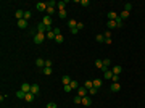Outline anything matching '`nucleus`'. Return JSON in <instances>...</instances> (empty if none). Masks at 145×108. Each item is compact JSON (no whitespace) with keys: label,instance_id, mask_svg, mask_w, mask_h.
I'll list each match as a JSON object with an SVG mask.
<instances>
[{"label":"nucleus","instance_id":"nucleus-27","mask_svg":"<svg viewBox=\"0 0 145 108\" xmlns=\"http://www.w3.org/2000/svg\"><path fill=\"white\" fill-rule=\"evenodd\" d=\"M98 94V89L97 87H92V89H89V95H97Z\"/></svg>","mask_w":145,"mask_h":108},{"label":"nucleus","instance_id":"nucleus-42","mask_svg":"<svg viewBox=\"0 0 145 108\" xmlns=\"http://www.w3.org/2000/svg\"><path fill=\"white\" fill-rule=\"evenodd\" d=\"M45 66L47 68H52V60H45Z\"/></svg>","mask_w":145,"mask_h":108},{"label":"nucleus","instance_id":"nucleus-46","mask_svg":"<svg viewBox=\"0 0 145 108\" xmlns=\"http://www.w3.org/2000/svg\"><path fill=\"white\" fill-rule=\"evenodd\" d=\"M47 5H48V6H55V5H57V3H55V2H53V0H52V2H48V3H47Z\"/></svg>","mask_w":145,"mask_h":108},{"label":"nucleus","instance_id":"nucleus-10","mask_svg":"<svg viewBox=\"0 0 145 108\" xmlns=\"http://www.w3.org/2000/svg\"><path fill=\"white\" fill-rule=\"evenodd\" d=\"M21 90L26 92V94H29L31 92V84H27V82H23L21 84Z\"/></svg>","mask_w":145,"mask_h":108},{"label":"nucleus","instance_id":"nucleus-35","mask_svg":"<svg viewBox=\"0 0 145 108\" xmlns=\"http://www.w3.org/2000/svg\"><path fill=\"white\" fill-rule=\"evenodd\" d=\"M103 61V66H107V68H110V65H111V61H110V58H105V60H102Z\"/></svg>","mask_w":145,"mask_h":108},{"label":"nucleus","instance_id":"nucleus-8","mask_svg":"<svg viewBox=\"0 0 145 108\" xmlns=\"http://www.w3.org/2000/svg\"><path fill=\"white\" fill-rule=\"evenodd\" d=\"M118 16H119V15H116L114 11H110V13H108V15H107L108 21H116V19H118Z\"/></svg>","mask_w":145,"mask_h":108},{"label":"nucleus","instance_id":"nucleus-25","mask_svg":"<svg viewBox=\"0 0 145 108\" xmlns=\"http://www.w3.org/2000/svg\"><path fill=\"white\" fill-rule=\"evenodd\" d=\"M84 87H86V89H92V87H94V81H86L84 82Z\"/></svg>","mask_w":145,"mask_h":108},{"label":"nucleus","instance_id":"nucleus-37","mask_svg":"<svg viewBox=\"0 0 145 108\" xmlns=\"http://www.w3.org/2000/svg\"><path fill=\"white\" fill-rule=\"evenodd\" d=\"M63 89H64V92H66V94H69V92H71V90H73V87H71V86H69V84H68V86H64V87H63Z\"/></svg>","mask_w":145,"mask_h":108},{"label":"nucleus","instance_id":"nucleus-39","mask_svg":"<svg viewBox=\"0 0 145 108\" xmlns=\"http://www.w3.org/2000/svg\"><path fill=\"white\" fill-rule=\"evenodd\" d=\"M81 5L82 6H89L90 5V2H89V0H81Z\"/></svg>","mask_w":145,"mask_h":108},{"label":"nucleus","instance_id":"nucleus-13","mask_svg":"<svg viewBox=\"0 0 145 108\" xmlns=\"http://www.w3.org/2000/svg\"><path fill=\"white\" fill-rule=\"evenodd\" d=\"M18 27H19V29H26L27 27V21L26 19H19V21H18Z\"/></svg>","mask_w":145,"mask_h":108},{"label":"nucleus","instance_id":"nucleus-31","mask_svg":"<svg viewBox=\"0 0 145 108\" xmlns=\"http://www.w3.org/2000/svg\"><path fill=\"white\" fill-rule=\"evenodd\" d=\"M97 42H100V44H105V36H103V34H98V36H97Z\"/></svg>","mask_w":145,"mask_h":108},{"label":"nucleus","instance_id":"nucleus-34","mask_svg":"<svg viewBox=\"0 0 145 108\" xmlns=\"http://www.w3.org/2000/svg\"><path fill=\"white\" fill-rule=\"evenodd\" d=\"M95 66L98 68V70H102V68H103V61H102V60H97V61H95Z\"/></svg>","mask_w":145,"mask_h":108},{"label":"nucleus","instance_id":"nucleus-33","mask_svg":"<svg viewBox=\"0 0 145 108\" xmlns=\"http://www.w3.org/2000/svg\"><path fill=\"white\" fill-rule=\"evenodd\" d=\"M69 86L73 87V89H79V87H81V86H79V82H77V81H71V84H69Z\"/></svg>","mask_w":145,"mask_h":108},{"label":"nucleus","instance_id":"nucleus-12","mask_svg":"<svg viewBox=\"0 0 145 108\" xmlns=\"http://www.w3.org/2000/svg\"><path fill=\"white\" fill-rule=\"evenodd\" d=\"M57 8H58V11H61V10H66V2H64V0L58 2V3H57Z\"/></svg>","mask_w":145,"mask_h":108},{"label":"nucleus","instance_id":"nucleus-21","mask_svg":"<svg viewBox=\"0 0 145 108\" xmlns=\"http://www.w3.org/2000/svg\"><path fill=\"white\" fill-rule=\"evenodd\" d=\"M107 26H108V29H114V27H118V26H116V21H107Z\"/></svg>","mask_w":145,"mask_h":108},{"label":"nucleus","instance_id":"nucleus-30","mask_svg":"<svg viewBox=\"0 0 145 108\" xmlns=\"http://www.w3.org/2000/svg\"><path fill=\"white\" fill-rule=\"evenodd\" d=\"M31 16H32V15H31V11L27 10V11H24V18H23V19H26V21H29V19H31Z\"/></svg>","mask_w":145,"mask_h":108},{"label":"nucleus","instance_id":"nucleus-23","mask_svg":"<svg viewBox=\"0 0 145 108\" xmlns=\"http://www.w3.org/2000/svg\"><path fill=\"white\" fill-rule=\"evenodd\" d=\"M113 74H116V76H118L119 74V73H121V71H123V68H121V66H114V68H113Z\"/></svg>","mask_w":145,"mask_h":108},{"label":"nucleus","instance_id":"nucleus-16","mask_svg":"<svg viewBox=\"0 0 145 108\" xmlns=\"http://www.w3.org/2000/svg\"><path fill=\"white\" fill-rule=\"evenodd\" d=\"M34 97H36V95H34L32 92H29V94H26V98H24V100L31 103V102H34Z\"/></svg>","mask_w":145,"mask_h":108},{"label":"nucleus","instance_id":"nucleus-4","mask_svg":"<svg viewBox=\"0 0 145 108\" xmlns=\"http://www.w3.org/2000/svg\"><path fill=\"white\" fill-rule=\"evenodd\" d=\"M36 8H37L39 11H47L48 5L47 3H44V2H39V3H36Z\"/></svg>","mask_w":145,"mask_h":108},{"label":"nucleus","instance_id":"nucleus-38","mask_svg":"<svg viewBox=\"0 0 145 108\" xmlns=\"http://www.w3.org/2000/svg\"><path fill=\"white\" fill-rule=\"evenodd\" d=\"M116 26H118V27H123V19H121L119 16H118V19H116Z\"/></svg>","mask_w":145,"mask_h":108},{"label":"nucleus","instance_id":"nucleus-47","mask_svg":"<svg viewBox=\"0 0 145 108\" xmlns=\"http://www.w3.org/2000/svg\"><path fill=\"white\" fill-rule=\"evenodd\" d=\"M84 108H87V107H84Z\"/></svg>","mask_w":145,"mask_h":108},{"label":"nucleus","instance_id":"nucleus-45","mask_svg":"<svg viewBox=\"0 0 145 108\" xmlns=\"http://www.w3.org/2000/svg\"><path fill=\"white\" fill-rule=\"evenodd\" d=\"M77 29H79V31L81 29H84V24H82V23H77Z\"/></svg>","mask_w":145,"mask_h":108},{"label":"nucleus","instance_id":"nucleus-20","mask_svg":"<svg viewBox=\"0 0 145 108\" xmlns=\"http://www.w3.org/2000/svg\"><path fill=\"white\" fill-rule=\"evenodd\" d=\"M68 16V11L66 10H61V11H58V18H61V19H64V18Z\"/></svg>","mask_w":145,"mask_h":108},{"label":"nucleus","instance_id":"nucleus-17","mask_svg":"<svg viewBox=\"0 0 145 108\" xmlns=\"http://www.w3.org/2000/svg\"><path fill=\"white\" fill-rule=\"evenodd\" d=\"M68 26H69V31H71V29L77 27V23H76L74 19H68Z\"/></svg>","mask_w":145,"mask_h":108},{"label":"nucleus","instance_id":"nucleus-24","mask_svg":"<svg viewBox=\"0 0 145 108\" xmlns=\"http://www.w3.org/2000/svg\"><path fill=\"white\" fill-rule=\"evenodd\" d=\"M124 11L131 13V11H132V3H124Z\"/></svg>","mask_w":145,"mask_h":108},{"label":"nucleus","instance_id":"nucleus-7","mask_svg":"<svg viewBox=\"0 0 145 108\" xmlns=\"http://www.w3.org/2000/svg\"><path fill=\"white\" fill-rule=\"evenodd\" d=\"M82 105H84V107H90V105H92V98L89 97V95L82 97Z\"/></svg>","mask_w":145,"mask_h":108},{"label":"nucleus","instance_id":"nucleus-29","mask_svg":"<svg viewBox=\"0 0 145 108\" xmlns=\"http://www.w3.org/2000/svg\"><path fill=\"white\" fill-rule=\"evenodd\" d=\"M45 37H47V39H55L57 36H55V32H53V31H48V32L45 34Z\"/></svg>","mask_w":145,"mask_h":108},{"label":"nucleus","instance_id":"nucleus-5","mask_svg":"<svg viewBox=\"0 0 145 108\" xmlns=\"http://www.w3.org/2000/svg\"><path fill=\"white\" fill-rule=\"evenodd\" d=\"M87 94H89V89H86L84 86H81L79 89H77V95H81V97H86Z\"/></svg>","mask_w":145,"mask_h":108},{"label":"nucleus","instance_id":"nucleus-18","mask_svg":"<svg viewBox=\"0 0 145 108\" xmlns=\"http://www.w3.org/2000/svg\"><path fill=\"white\" fill-rule=\"evenodd\" d=\"M102 84H103V81H102V79H94V87L100 89V87H102Z\"/></svg>","mask_w":145,"mask_h":108},{"label":"nucleus","instance_id":"nucleus-15","mask_svg":"<svg viewBox=\"0 0 145 108\" xmlns=\"http://www.w3.org/2000/svg\"><path fill=\"white\" fill-rule=\"evenodd\" d=\"M71 81H73V79H71L69 76H63V77H61V82H63L64 86H68V84H71Z\"/></svg>","mask_w":145,"mask_h":108},{"label":"nucleus","instance_id":"nucleus-41","mask_svg":"<svg viewBox=\"0 0 145 108\" xmlns=\"http://www.w3.org/2000/svg\"><path fill=\"white\" fill-rule=\"evenodd\" d=\"M45 108H58V107H57V105H55L53 102H50V103H48V105H47Z\"/></svg>","mask_w":145,"mask_h":108},{"label":"nucleus","instance_id":"nucleus-36","mask_svg":"<svg viewBox=\"0 0 145 108\" xmlns=\"http://www.w3.org/2000/svg\"><path fill=\"white\" fill-rule=\"evenodd\" d=\"M74 103H82V97H81V95H76L74 97Z\"/></svg>","mask_w":145,"mask_h":108},{"label":"nucleus","instance_id":"nucleus-1","mask_svg":"<svg viewBox=\"0 0 145 108\" xmlns=\"http://www.w3.org/2000/svg\"><path fill=\"white\" fill-rule=\"evenodd\" d=\"M37 31H39L40 34H44L45 31L48 32V31H53V29H52V27H47L45 24H44V23H39V24H37Z\"/></svg>","mask_w":145,"mask_h":108},{"label":"nucleus","instance_id":"nucleus-40","mask_svg":"<svg viewBox=\"0 0 145 108\" xmlns=\"http://www.w3.org/2000/svg\"><path fill=\"white\" fill-rule=\"evenodd\" d=\"M103 36H105V39H111V31H105Z\"/></svg>","mask_w":145,"mask_h":108},{"label":"nucleus","instance_id":"nucleus-43","mask_svg":"<svg viewBox=\"0 0 145 108\" xmlns=\"http://www.w3.org/2000/svg\"><path fill=\"white\" fill-rule=\"evenodd\" d=\"M69 32H71V34H77V32H79V29H77V27H74V29H71Z\"/></svg>","mask_w":145,"mask_h":108},{"label":"nucleus","instance_id":"nucleus-3","mask_svg":"<svg viewBox=\"0 0 145 108\" xmlns=\"http://www.w3.org/2000/svg\"><path fill=\"white\" fill-rule=\"evenodd\" d=\"M52 21H53V19H52V16H48V15H45V16L42 18V23L47 27H52Z\"/></svg>","mask_w":145,"mask_h":108},{"label":"nucleus","instance_id":"nucleus-6","mask_svg":"<svg viewBox=\"0 0 145 108\" xmlns=\"http://www.w3.org/2000/svg\"><path fill=\"white\" fill-rule=\"evenodd\" d=\"M113 76H114V74H113V71L110 70V68H108L107 71H103V77H105L107 81H110V79H113Z\"/></svg>","mask_w":145,"mask_h":108},{"label":"nucleus","instance_id":"nucleus-19","mask_svg":"<svg viewBox=\"0 0 145 108\" xmlns=\"http://www.w3.org/2000/svg\"><path fill=\"white\" fill-rule=\"evenodd\" d=\"M42 73H44L45 76H50L52 73H53V70H52V68H47V66H45V68L42 70Z\"/></svg>","mask_w":145,"mask_h":108},{"label":"nucleus","instance_id":"nucleus-44","mask_svg":"<svg viewBox=\"0 0 145 108\" xmlns=\"http://www.w3.org/2000/svg\"><path fill=\"white\" fill-rule=\"evenodd\" d=\"M53 32H55V36H60V34H61V32H60V29H58V27H55V29H53Z\"/></svg>","mask_w":145,"mask_h":108},{"label":"nucleus","instance_id":"nucleus-11","mask_svg":"<svg viewBox=\"0 0 145 108\" xmlns=\"http://www.w3.org/2000/svg\"><path fill=\"white\" fill-rule=\"evenodd\" d=\"M39 90H40V87H39L37 84H31V92L34 94V95H37V94H39Z\"/></svg>","mask_w":145,"mask_h":108},{"label":"nucleus","instance_id":"nucleus-14","mask_svg":"<svg viewBox=\"0 0 145 108\" xmlns=\"http://www.w3.org/2000/svg\"><path fill=\"white\" fill-rule=\"evenodd\" d=\"M36 65H37V68H45V60L37 58V60H36Z\"/></svg>","mask_w":145,"mask_h":108},{"label":"nucleus","instance_id":"nucleus-2","mask_svg":"<svg viewBox=\"0 0 145 108\" xmlns=\"http://www.w3.org/2000/svg\"><path fill=\"white\" fill-rule=\"evenodd\" d=\"M44 40H45V36L40 32H37L36 36H34V44H42Z\"/></svg>","mask_w":145,"mask_h":108},{"label":"nucleus","instance_id":"nucleus-28","mask_svg":"<svg viewBox=\"0 0 145 108\" xmlns=\"http://www.w3.org/2000/svg\"><path fill=\"white\" fill-rule=\"evenodd\" d=\"M63 40H64V37H63V36H61V34L55 37V42H57V44H63Z\"/></svg>","mask_w":145,"mask_h":108},{"label":"nucleus","instance_id":"nucleus-22","mask_svg":"<svg viewBox=\"0 0 145 108\" xmlns=\"http://www.w3.org/2000/svg\"><path fill=\"white\" fill-rule=\"evenodd\" d=\"M16 97L18 98H26V92H23L21 89H19V90L16 92Z\"/></svg>","mask_w":145,"mask_h":108},{"label":"nucleus","instance_id":"nucleus-26","mask_svg":"<svg viewBox=\"0 0 145 108\" xmlns=\"http://www.w3.org/2000/svg\"><path fill=\"white\" fill-rule=\"evenodd\" d=\"M129 15H131V13H127V11H121L119 18H121V19H127V18H129Z\"/></svg>","mask_w":145,"mask_h":108},{"label":"nucleus","instance_id":"nucleus-32","mask_svg":"<svg viewBox=\"0 0 145 108\" xmlns=\"http://www.w3.org/2000/svg\"><path fill=\"white\" fill-rule=\"evenodd\" d=\"M53 13H55V6H48V8H47V15H48V16H52Z\"/></svg>","mask_w":145,"mask_h":108},{"label":"nucleus","instance_id":"nucleus-9","mask_svg":"<svg viewBox=\"0 0 145 108\" xmlns=\"http://www.w3.org/2000/svg\"><path fill=\"white\" fill-rule=\"evenodd\" d=\"M110 89H111V92H119L121 90V84H119V82H113Z\"/></svg>","mask_w":145,"mask_h":108}]
</instances>
